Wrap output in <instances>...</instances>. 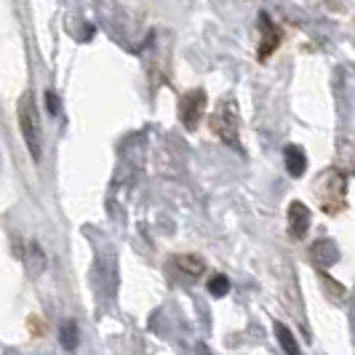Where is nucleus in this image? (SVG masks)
Wrapping results in <instances>:
<instances>
[{
	"label": "nucleus",
	"mask_w": 355,
	"mask_h": 355,
	"mask_svg": "<svg viewBox=\"0 0 355 355\" xmlns=\"http://www.w3.org/2000/svg\"><path fill=\"white\" fill-rule=\"evenodd\" d=\"M313 193L318 198L320 209L334 216L347 206V177L339 171V168H326L315 184H313Z\"/></svg>",
	"instance_id": "f257e3e1"
},
{
	"label": "nucleus",
	"mask_w": 355,
	"mask_h": 355,
	"mask_svg": "<svg viewBox=\"0 0 355 355\" xmlns=\"http://www.w3.org/2000/svg\"><path fill=\"white\" fill-rule=\"evenodd\" d=\"M17 121L30 155H33L35 163H40V158H43V150H40L43 137H40V115H37V105L33 94H21V99H19L17 105Z\"/></svg>",
	"instance_id": "f03ea898"
},
{
	"label": "nucleus",
	"mask_w": 355,
	"mask_h": 355,
	"mask_svg": "<svg viewBox=\"0 0 355 355\" xmlns=\"http://www.w3.org/2000/svg\"><path fill=\"white\" fill-rule=\"evenodd\" d=\"M209 125L227 147L241 150V128H238V105H235V99H225L222 105L216 107Z\"/></svg>",
	"instance_id": "7ed1b4c3"
},
{
	"label": "nucleus",
	"mask_w": 355,
	"mask_h": 355,
	"mask_svg": "<svg viewBox=\"0 0 355 355\" xmlns=\"http://www.w3.org/2000/svg\"><path fill=\"white\" fill-rule=\"evenodd\" d=\"M203 112H206V91L203 89L187 91L179 99V121L187 131H196L198 123L203 121Z\"/></svg>",
	"instance_id": "20e7f679"
},
{
	"label": "nucleus",
	"mask_w": 355,
	"mask_h": 355,
	"mask_svg": "<svg viewBox=\"0 0 355 355\" xmlns=\"http://www.w3.org/2000/svg\"><path fill=\"white\" fill-rule=\"evenodd\" d=\"M286 222H288V235L294 241H302L307 230H310V209L304 206L302 200H291L288 211H286Z\"/></svg>",
	"instance_id": "39448f33"
},
{
	"label": "nucleus",
	"mask_w": 355,
	"mask_h": 355,
	"mask_svg": "<svg viewBox=\"0 0 355 355\" xmlns=\"http://www.w3.org/2000/svg\"><path fill=\"white\" fill-rule=\"evenodd\" d=\"M259 30H262V43H259V62H267L275 49L281 46V30L275 27V21L270 19L267 11L259 14Z\"/></svg>",
	"instance_id": "423d86ee"
},
{
	"label": "nucleus",
	"mask_w": 355,
	"mask_h": 355,
	"mask_svg": "<svg viewBox=\"0 0 355 355\" xmlns=\"http://www.w3.org/2000/svg\"><path fill=\"white\" fill-rule=\"evenodd\" d=\"M310 257L318 267H334L339 262V246L331 241V238H323V241H315L310 246Z\"/></svg>",
	"instance_id": "0eeeda50"
},
{
	"label": "nucleus",
	"mask_w": 355,
	"mask_h": 355,
	"mask_svg": "<svg viewBox=\"0 0 355 355\" xmlns=\"http://www.w3.org/2000/svg\"><path fill=\"white\" fill-rule=\"evenodd\" d=\"M284 163H286V171L294 179L304 177V171H307V155H304V150L300 144H286Z\"/></svg>",
	"instance_id": "6e6552de"
},
{
	"label": "nucleus",
	"mask_w": 355,
	"mask_h": 355,
	"mask_svg": "<svg viewBox=\"0 0 355 355\" xmlns=\"http://www.w3.org/2000/svg\"><path fill=\"white\" fill-rule=\"evenodd\" d=\"M174 265H177V270L182 275H187L193 281L206 272V262L200 257H196V254H179V257H174Z\"/></svg>",
	"instance_id": "1a4fd4ad"
},
{
	"label": "nucleus",
	"mask_w": 355,
	"mask_h": 355,
	"mask_svg": "<svg viewBox=\"0 0 355 355\" xmlns=\"http://www.w3.org/2000/svg\"><path fill=\"white\" fill-rule=\"evenodd\" d=\"M275 337H278L286 355H300V342H297L294 331H291L286 323H275Z\"/></svg>",
	"instance_id": "9d476101"
},
{
	"label": "nucleus",
	"mask_w": 355,
	"mask_h": 355,
	"mask_svg": "<svg viewBox=\"0 0 355 355\" xmlns=\"http://www.w3.org/2000/svg\"><path fill=\"white\" fill-rule=\"evenodd\" d=\"M78 339H80V331H78V323L75 320H64L62 329H59V342L64 350H75L78 347Z\"/></svg>",
	"instance_id": "9b49d317"
},
{
	"label": "nucleus",
	"mask_w": 355,
	"mask_h": 355,
	"mask_svg": "<svg viewBox=\"0 0 355 355\" xmlns=\"http://www.w3.org/2000/svg\"><path fill=\"white\" fill-rule=\"evenodd\" d=\"M209 294H211V297H225V294H230V278H227L225 272H214L211 278H209Z\"/></svg>",
	"instance_id": "f8f14e48"
},
{
	"label": "nucleus",
	"mask_w": 355,
	"mask_h": 355,
	"mask_svg": "<svg viewBox=\"0 0 355 355\" xmlns=\"http://www.w3.org/2000/svg\"><path fill=\"white\" fill-rule=\"evenodd\" d=\"M21 259L27 262V267H30L33 272H40V270L46 267V257H43V249H40L37 243H30V254H21Z\"/></svg>",
	"instance_id": "ddd939ff"
},
{
	"label": "nucleus",
	"mask_w": 355,
	"mask_h": 355,
	"mask_svg": "<svg viewBox=\"0 0 355 355\" xmlns=\"http://www.w3.org/2000/svg\"><path fill=\"white\" fill-rule=\"evenodd\" d=\"M46 107H49L51 115H59V96L53 91H46Z\"/></svg>",
	"instance_id": "4468645a"
}]
</instances>
